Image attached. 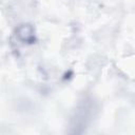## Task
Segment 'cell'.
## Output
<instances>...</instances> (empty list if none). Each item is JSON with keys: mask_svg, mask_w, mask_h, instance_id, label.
Masks as SVG:
<instances>
[{"mask_svg": "<svg viewBox=\"0 0 135 135\" xmlns=\"http://www.w3.org/2000/svg\"><path fill=\"white\" fill-rule=\"evenodd\" d=\"M16 36L22 42L26 44H33L36 41L35 30L31 24H20L16 27Z\"/></svg>", "mask_w": 135, "mask_h": 135, "instance_id": "1", "label": "cell"}]
</instances>
